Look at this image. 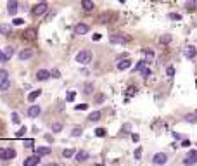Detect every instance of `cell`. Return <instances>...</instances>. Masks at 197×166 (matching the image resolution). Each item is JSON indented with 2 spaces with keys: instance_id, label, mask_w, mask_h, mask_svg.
Returning a JSON list of instances; mask_svg holds the SVG:
<instances>
[{
  "instance_id": "28",
  "label": "cell",
  "mask_w": 197,
  "mask_h": 166,
  "mask_svg": "<svg viewBox=\"0 0 197 166\" xmlns=\"http://www.w3.org/2000/svg\"><path fill=\"white\" fill-rule=\"evenodd\" d=\"M24 147L35 151V142H33V138H28V140H24Z\"/></svg>"
},
{
  "instance_id": "40",
  "label": "cell",
  "mask_w": 197,
  "mask_h": 166,
  "mask_svg": "<svg viewBox=\"0 0 197 166\" xmlns=\"http://www.w3.org/2000/svg\"><path fill=\"white\" fill-rule=\"evenodd\" d=\"M5 78H9V73H7L5 69H0V81L5 80Z\"/></svg>"
},
{
  "instance_id": "11",
  "label": "cell",
  "mask_w": 197,
  "mask_h": 166,
  "mask_svg": "<svg viewBox=\"0 0 197 166\" xmlns=\"http://www.w3.org/2000/svg\"><path fill=\"white\" fill-rule=\"evenodd\" d=\"M33 57V50L31 48H22L21 52H19V59L21 61H28V59H31Z\"/></svg>"
},
{
  "instance_id": "2",
  "label": "cell",
  "mask_w": 197,
  "mask_h": 166,
  "mask_svg": "<svg viewBox=\"0 0 197 166\" xmlns=\"http://www.w3.org/2000/svg\"><path fill=\"white\" fill-rule=\"evenodd\" d=\"M47 11H48V5L45 4V2H40V4H37L33 9H31V14L37 16V18H40V16L47 14Z\"/></svg>"
},
{
  "instance_id": "23",
  "label": "cell",
  "mask_w": 197,
  "mask_h": 166,
  "mask_svg": "<svg viewBox=\"0 0 197 166\" xmlns=\"http://www.w3.org/2000/svg\"><path fill=\"white\" fill-rule=\"evenodd\" d=\"M88 119L90 121H99V119H101V111H93V113H90Z\"/></svg>"
},
{
  "instance_id": "15",
  "label": "cell",
  "mask_w": 197,
  "mask_h": 166,
  "mask_svg": "<svg viewBox=\"0 0 197 166\" xmlns=\"http://www.w3.org/2000/svg\"><path fill=\"white\" fill-rule=\"evenodd\" d=\"M114 19V12H102L101 18H99V23H109Z\"/></svg>"
},
{
  "instance_id": "26",
  "label": "cell",
  "mask_w": 197,
  "mask_h": 166,
  "mask_svg": "<svg viewBox=\"0 0 197 166\" xmlns=\"http://www.w3.org/2000/svg\"><path fill=\"white\" fill-rule=\"evenodd\" d=\"M170 42H171V37H170V35H163V37L159 38V43L161 45H168Z\"/></svg>"
},
{
  "instance_id": "34",
  "label": "cell",
  "mask_w": 197,
  "mask_h": 166,
  "mask_svg": "<svg viewBox=\"0 0 197 166\" xmlns=\"http://www.w3.org/2000/svg\"><path fill=\"white\" fill-rule=\"evenodd\" d=\"M83 130L81 128H73V132H71V137H81Z\"/></svg>"
},
{
  "instance_id": "52",
  "label": "cell",
  "mask_w": 197,
  "mask_h": 166,
  "mask_svg": "<svg viewBox=\"0 0 197 166\" xmlns=\"http://www.w3.org/2000/svg\"><path fill=\"white\" fill-rule=\"evenodd\" d=\"M182 145H183V147H189V145H190V140H183Z\"/></svg>"
},
{
  "instance_id": "16",
  "label": "cell",
  "mask_w": 197,
  "mask_h": 166,
  "mask_svg": "<svg viewBox=\"0 0 197 166\" xmlns=\"http://www.w3.org/2000/svg\"><path fill=\"white\" fill-rule=\"evenodd\" d=\"M16 158V149H5V152H4V161H11V159H14Z\"/></svg>"
},
{
  "instance_id": "43",
  "label": "cell",
  "mask_w": 197,
  "mask_h": 166,
  "mask_svg": "<svg viewBox=\"0 0 197 166\" xmlns=\"http://www.w3.org/2000/svg\"><path fill=\"white\" fill-rule=\"evenodd\" d=\"M166 74H168V76H173V74H175V68H173V66H170V68L166 69Z\"/></svg>"
},
{
  "instance_id": "45",
  "label": "cell",
  "mask_w": 197,
  "mask_h": 166,
  "mask_svg": "<svg viewBox=\"0 0 197 166\" xmlns=\"http://www.w3.org/2000/svg\"><path fill=\"white\" fill-rule=\"evenodd\" d=\"M11 118H12V121H14L16 125H19V116L16 114V113H12V116H11Z\"/></svg>"
},
{
  "instance_id": "56",
  "label": "cell",
  "mask_w": 197,
  "mask_h": 166,
  "mask_svg": "<svg viewBox=\"0 0 197 166\" xmlns=\"http://www.w3.org/2000/svg\"><path fill=\"white\" fill-rule=\"evenodd\" d=\"M42 2H45V0H42Z\"/></svg>"
},
{
  "instance_id": "10",
  "label": "cell",
  "mask_w": 197,
  "mask_h": 166,
  "mask_svg": "<svg viewBox=\"0 0 197 166\" xmlns=\"http://www.w3.org/2000/svg\"><path fill=\"white\" fill-rule=\"evenodd\" d=\"M75 33L76 35H86L88 33V26H86L85 23H78V24L75 26Z\"/></svg>"
},
{
  "instance_id": "41",
  "label": "cell",
  "mask_w": 197,
  "mask_h": 166,
  "mask_svg": "<svg viewBox=\"0 0 197 166\" xmlns=\"http://www.w3.org/2000/svg\"><path fill=\"white\" fill-rule=\"evenodd\" d=\"M185 7L189 9V11H192V9H195V7H197V4H195V2H187Z\"/></svg>"
},
{
  "instance_id": "18",
  "label": "cell",
  "mask_w": 197,
  "mask_h": 166,
  "mask_svg": "<svg viewBox=\"0 0 197 166\" xmlns=\"http://www.w3.org/2000/svg\"><path fill=\"white\" fill-rule=\"evenodd\" d=\"M11 87H12V83H11V80H9V78H5V80L0 81V92H7Z\"/></svg>"
},
{
  "instance_id": "42",
  "label": "cell",
  "mask_w": 197,
  "mask_h": 166,
  "mask_svg": "<svg viewBox=\"0 0 197 166\" xmlns=\"http://www.w3.org/2000/svg\"><path fill=\"white\" fill-rule=\"evenodd\" d=\"M95 135H97V137H104V135H106V130H104V128H97V130H95Z\"/></svg>"
},
{
  "instance_id": "12",
  "label": "cell",
  "mask_w": 197,
  "mask_h": 166,
  "mask_svg": "<svg viewBox=\"0 0 197 166\" xmlns=\"http://www.w3.org/2000/svg\"><path fill=\"white\" fill-rule=\"evenodd\" d=\"M195 55H197V48L194 47V45H189V47L185 48V57L187 59H195Z\"/></svg>"
},
{
  "instance_id": "4",
  "label": "cell",
  "mask_w": 197,
  "mask_h": 166,
  "mask_svg": "<svg viewBox=\"0 0 197 166\" xmlns=\"http://www.w3.org/2000/svg\"><path fill=\"white\" fill-rule=\"evenodd\" d=\"M109 42H111V43H114V45H121V43H128V42H130V38L128 37H125V35H111V37H109Z\"/></svg>"
},
{
  "instance_id": "49",
  "label": "cell",
  "mask_w": 197,
  "mask_h": 166,
  "mask_svg": "<svg viewBox=\"0 0 197 166\" xmlns=\"http://www.w3.org/2000/svg\"><path fill=\"white\" fill-rule=\"evenodd\" d=\"M131 140H133V142H138V140H140V137H138L137 133H133V135H131Z\"/></svg>"
},
{
  "instance_id": "36",
  "label": "cell",
  "mask_w": 197,
  "mask_h": 166,
  "mask_svg": "<svg viewBox=\"0 0 197 166\" xmlns=\"http://www.w3.org/2000/svg\"><path fill=\"white\" fill-rule=\"evenodd\" d=\"M88 109V104H78V106H75V111H85Z\"/></svg>"
},
{
  "instance_id": "25",
  "label": "cell",
  "mask_w": 197,
  "mask_h": 166,
  "mask_svg": "<svg viewBox=\"0 0 197 166\" xmlns=\"http://www.w3.org/2000/svg\"><path fill=\"white\" fill-rule=\"evenodd\" d=\"M73 156H75V151H73V149H64L62 151V158L69 159V158H73Z\"/></svg>"
},
{
  "instance_id": "33",
  "label": "cell",
  "mask_w": 197,
  "mask_h": 166,
  "mask_svg": "<svg viewBox=\"0 0 197 166\" xmlns=\"http://www.w3.org/2000/svg\"><path fill=\"white\" fill-rule=\"evenodd\" d=\"M24 135H26V126H21V128L16 132V137L19 138V137H24Z\"/></svg>"
},
{
  "instance_id": "50",
  "label": "cell",
  "mask_w": 197,
  "mask_h": 166,
  "mask_svg": "<svg viewBox=\"0 0 197 166\" xmlns=\"http://www.w3.org/2000/svg\"><path fill=\"white\" fill-rule=\"evenodd\" d=\"M4 152H5V149H0V161H4Z\"/></svg>"
},
{
  "instance_id": "3",
  "label": "cell",
  "mask_w": 197,
  "mask_h": 166,
  "mask_svg": "<svg viewBox=\"0 0 197 166\" xmlns=\"http://www.w3.org/2000/svg\"><path fill=\"white\" fill-rule=\"evenodd\" d=\"M37 37H38V31H37V28H35V26L26 28V30H24V33H22V38H24V40H28V42H35V40H37Z\"/></svg>"
},
{
  "instance_id": "54",
  "label": "cell",
  "mask_w": 197,
  "mask_h": 166,
  "mask_svg": "<svg viewBox=\"0 0 197 166\" xmlns=\"http://www.w3.org/2000/svg\"><path fill=\"white\" fill-rule=\"evenodd\" d=\"M85 92H86V93L92 92V85H86V87H85Z\"/></svg>"
},
{
  "instance_id": "31",
  "label": "cell",
  "mask_w": 197,
  "mask_h": 166,
  "mask_svg": "<svg viewBox=\"0 0 197 166\" xmlns=\"http://www.w3.org/2000/svg\"><path fill=\"white\" fill-rule=\"evenodd\" d=\"M104 100H106V95H104V93H97V95H95V104H102Z\"/></svg>"
},
{
  "instance_id": "9",
  "label": "cell",
  "mask_w": 197,
  "mask_h": 166,
  "mask_svg": "<svg viewBox=\"0 0 197 166\" xmlns=\"http://www.w3.org/2000/svg\"><path fill=\"white\" fill-rule=\"evenodd\" d=\"M40 113H42V107L40 106H31L30 109L26 111V114L30 116V118H38V116H40Z\"/></svg>"
},
{
  "instance_id": "35",
  "label": "cell",
  "mask_w": 197,
  "mask_h": 166,
  "mask_svg": "<svg viewBox=\"0 0 197 166\" xmlns=\"http://www.w3.org/2000/svg\"><path fill=\"white\" fill-rule=\"evenodd\" d=\"M145 66H147V63H145V61H140V63H137V66H135V71H142Z\"/></svg>"
},
{
  "instance_id": "30",
  "label": "cell",
  "mask_w": 197,
  "mask_h": 166,
  "mask_svg": "<svg viewBox=\"0 0 197 166\" xmlns=\"http://www.w3.org/2000/svg\"><path fill=\"white\" fill-rule=\"evenodd\" d=\"M75 97H76V92H73V90L66 93V100H67V102H73V100H75Z\"/></svg>"
},
{
  "instance_id": "14",
  "label": "cell",
  "mask_w": 197,
  "mask_h": 166,
  "mask_svg": "<svg viewBox=\"0 0 197 166\" xmlns=\"http://www.w3.org/2000/svg\"><path fill=\"white\" fill-rule=\"evenodd\" d=\"M130 66H131V61L128 59V57H125V59H121V61L118 63V69H119V71H125V69H128Z\"/></svg>"
},
{
  "instance_id": "55",
  "label": "cell",
  "mask_w": 197,
  "mask_h": 166,
  "mask_svg": "<svg viewBox=\"0 0 197 166\" xmlns=\"http://www.w3.org/2000/svg\"><path fill=\"white\" fill-rule=\"evenodd\" d=\"M119 2H121V4H125V2H126V0H119Z\"/></svg>"
},
{
  "instance_id": "6",
  "label": "cell",
  "mask_w": 197,
  "mask_h": 166,
  "mask_svg": "<svg viewBox=\"0 0 197 166\" xmlns=\"http://www.w3.org/2000/svg\"><path fill=\"white\" fill-rule=\"evenodd\" d=\"M42 163V156L40 154H35V156H30V158L24 159V166H37Z\"/></svg>"
},
{
  "instance_id": "38",
  "label": "cell",
  "mask_w": 197,
  "mask_h": 166,
  "mask_svg": "<svg viewBox=\"0 0 197 166\" xmlns=\"http://www.w3.org/2000/svg\"><path fill=\"white\" fill-rule=\"evenodd\" d=\"M144 54H145V57H147V59H152V57H154V52H152V50H149V48H145Z\"/></svg>"
},
{
  "instance_id": "1",
  "label": "cell",
  "mask_w": 197,
  "mask_h": 166,
  "mask_svg": "<svg viewBox=\"0 0 197 166\" xmlns=\"http://www.w3.org/2000/svg\"><path fill=\"white\" fill-rule=\"evenodd\" d=\"M76 61H78L80 64L92 63V52H90V50H80L78 55H76Z\"/></svg>"
},
{
  "instance_id": "37",
  "label": "cell",
  "mask_w": 197,
  "mask_h": 166,
  "mask_svg": "<svg viewBox=\"0 0 197 166\" xmlns=\"http://www.w3.org/2000/svg\"><path fill=\"white\" fill-rule=\"evenodd\" d=\"M12 24H14V26H21V24H24V19H21V18H16L14 21H12Z\"/></svg>"
},
{
  "instance_id": "20",
  "label": "cell",
  "mask_w": 197,
  "mask_h": 166,
  "mask_svg": "<svg viewBox=\"0 0 197 166\" xmlns=\"http://www.w3.org/2000/svg\"><path fill=\"white\" fill-rule=\"evenodd\" d=\"M81 7L85 9V11H92V9L95 7V4H93L92 0H81Z\"/></svg>"
},
{
  "instance_id": "8",
  "label": "cell",
  "mask_w": 197,
  "mask_h": 166,
  "mask_svg": "<svg viewBox=\"0 0 197 166\" xmlns=\"http://www.w3.org/2000/svg\"><path fill=\"white\" fill-rule=\"evenodd\" d=\"M166 161H168V156L164 154V152H157V154H154V158H152L154 164H166Z\"/></svg>"
},
{
  "instance_id": "19",
  "label": "cell",
  "mask_w": 197,
  "mask_h": 166,
  "mask_svg": "<svg viewBox=\"0 0 197 166\" xmlns=\"http://www.w3.org/2000/svg\"><path fill=\"white\" fill-rule=\"evenodd\" d=\"M40 95H42V90H33V92H30V95H28L26 99L30 100V102H35Z\"/></svg>"
},
{
  "instance_id": "39",
  "label": "cell",
  "mask_w": 197,
  "mask_h": 166,
  "mask_svg": "<svg viewBox=\"0 0 197 166\" xmlns=\"http://www.w3.org/2000/svg\"><path fill=\"white\" fill-rule=\"evenodd\" d=\"M140 73H142V76H144V78H147V76H149V74H150V69H149V68H147V66H145L144 69L140 71Z\"/></svg>"
},
{
  "instance_id": "47",
  "label": "cell",
  "mask_w": 197,
  "mask_h": 166,
  "mask_svg": "<svg viewBox=\"0 0 197 166\" xmlns=\"http://www.w3.org/2000/svg\"><path fill=\"white\" fill-rule=\"evenodd\" d=\"M52 78H61V71L59 69H54L52 71Z\"/></svg>"
},
{
  "instance_id": "32",
  "label": "cell",
  "mask_w": 197,
  "mask_h": 166,
  "mask_svg": "<svg viewBox=\"0 0 197 166\" xmlns=\"http://www.w3.org/2000/svg\"><path fill=\"white\" fill-rule=\"evenodd\" d=\"M135 93H137V88H135V87H128L126 88V97H133Z\"/></svg>"
},
{
  "instance_id": "22",
  "label": "cell",
  "mask_w": 197,
  "mask_h": 166,
  "mask_svg": "<svg viewBox=\"0 0 197 166\" xmlns=\"http://www.w3.org/2000/svg\"><path fill=\"white\" fill-rule=\"evenodd\" d=\"M185 121L187 123H197V111L195 113H190V114H185Z\"/></svg>"
},
{
  "instance_id": "44",
  "label": "cell",
  "mask_w": 197,
  "mask_h": 166,
  "mask_svg": "<svg viewBox=\"0 0 197 166\" xmlns=\"http://www.w3.org/2000/svg\"><path fill=\"white\" fill-rule=\"evenodd\" d=\"M43 138H45V140H47V142H48V144H52V142H54V137H52V135H50V133H47V135H45V137H43Z\"/></svg>"
},
{
  "instance_id": "13",
  "label": "cell",
  "mask_w": 197,
  "mask_h": 166,
  "mask_svg": "<svg viewBox=\"0 0 197 166\" xmlns=\"http://www.w3.org/2000/svg\"><path fill=\"white\" fill-rule=\"evenodd\" d=\"M50 76H52V73H48L47 69H40V71L37 73V80H38V81H45V80H48Z\"/></svg>"
},
{
  "instance_id": "7",
  "label": "cell",
  "mask_w": 197,
  "mask_h": 166,
  "mask_svg": "<svg viewBox=\"0 0 197 166\" xmlns=\"http://www.w3.org/2000/svg\"><path fill=\"white\" fill-rule=\"evenodd\" d=\"M17 9H19V2H17V0H9V2H7V12L11 16L17 14Z\"/></svg>"
},
{
  "instance_id": "24",
  "label": "cell",
  "mask_w": 197,
  "mask_h": 166,
  "mask_svg": "<svg viewBox=\"0 0 197 166\" xmlns=\"http://www.w3.org/2000/svg\"><path fill=\"white\" fill-rule=\"evenodd\" d=\"M50 128H52V133H61L64 126H62V123H54V125L50 126Z\"/></svg>"
},
{
  "instance_id": "5",
  "label": "cell",
  "mask_w": 197,
  "mask_h": 166,
  "mask_svg": "<svg viewBox=\"0 0 197 166\" xmlns=\"http://www.w3.org/2000/svg\"><path fill=\"white\" fill-rule=\"evenodd\" d=\"M195 163H197V151L195 149H192V151H189V154L185 156L183 164H195Z\"/></svg>"
},
{
  "instance_id": "17",
  "label": "cell",
  "mask_w": 197,
  "mask_h": 166,
  "mask_svg": "<svg viewBox=\"0 0 197 166\" xmlns=\"http://www.w3.org/2000/svg\"><path fill=\"white\" fill-rule=\"evenodd\" d=\"M75 158H76V161H78V163H83V161H86V159L90 158V154L86 151H80V152H76Z\"/></svg>"
},
{
  "instance_id": "27",
  "label": "cell",
  "mask_w": 197,
  "mask_h": 166,
  "mask_svg": "<svg viewBox=\"0 0 197 166\" xmlns=\"http://www.w3.org/2000/svg\"><path fill=\"white\" fill-rule=\"evenodd\" d=\"M4 54H5V61H9V59L12 57V55H14V48H12V47H7Z\"/></svg>"
},
{
  "instance_id": "51",
  "label": "cell",
  "mask_w": 197,
  "mask_h": 166,
  "mask_svg": "<svg viewBox=\"0 0 197 166\" xmlns=\"http://www.w3.org/2000/svg\"><path fill=\"white\" fill-rule=\"evenodd\" d=\"M2 61H5V54L2 50H0V63H2Z\"/></svg>"
},
{
  "instance_id": "48",
  "label": "cell",
  "mask_w": 197,
  "mask_h": 166,
  "mask_svg": "<svg viewBox=\"0 0 197 166\" xmlns=\"http://www.w3.org/2000/svg\"><path fill=\"white\" fill-rule=\"evenodd\" d=\"M170 18H171V19H182V16H180V14H176V12H171V14H170Z\"/></svg>"
},
{
  "instance_id": "29",
  "label": "cell",
  "mask_w": 197,
  "mask_h": 166,
  "mask_svg": "<svg viewBox=\"0 0 197 166\" xmlns=\"http://www.w3.org/2000/svg\"><path fill=\"white\" fill-rule=\"evenodd\" d=\"M9 31H11V26L9 24H0V33L2 35H7Z\"/></svg>"
},
{
  "instance_id": "21",
  "label": "cell",
  "mask_w": 197,
  "mask_h": 166,
  "mask_svg": "<svg viewBox=\"0 0 197 166\" xmlns=\"http://www.w3.org/2000/svg\"><path fill=\"white\" fill-rule=\"evenodd\" d=\"M35 152L40 154V156H48L52 151H50V147H37V149H35Z\"/></svg>"
},
{
  "instance_id": "53",
  "label": "cell",
  "mask_w": 197,
  "mask_h": 166,
  "mask_svg": "<svg viewBox=\"0 0 197 166\" xmlns=\"http://www.w3.org/2000/svg\"><path fill=\"white\" fill-rule=\"evenodd\" d=\"M92 38H93V42H95V40H101V35H99V33H95Z\"/></svg>"
},
{
  "instance_id": "46",
  "label": "cell",
  "mask_w": 197,
  "mask_h": 166,
  "mask_svg": "<svg viewBox=\"0 0 197 166\" xmlns=\"http://www.w3.org/2000/svg\"><path fill=\"white\" fill-rule=\"evenodd\" d=\"M140 158H142V149L138 147L137 151H135V159H140Z\"/></svg>"
}]
</instances>
